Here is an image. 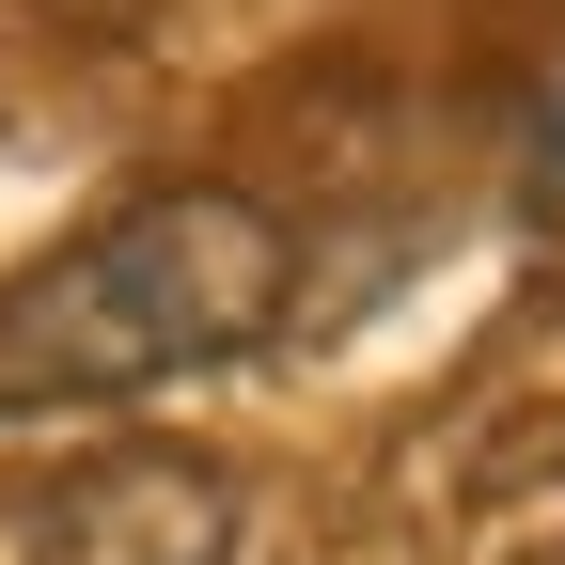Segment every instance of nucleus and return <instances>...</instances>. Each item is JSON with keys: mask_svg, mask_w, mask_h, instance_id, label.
<instances>
[{"mask_svg": "<svg viewBox=\"0 0 565 565\" xmlns=\"http://www.w3.org/2000/svg\"><path fill=\"white\" fill-rule=\"evenodd\" d=\"M282 299H299V236L252 189H141L0 282V408H110L221 377L282 330Z\"/></svg>", "mask_w": 565, "mask_h": 565, "instance_id": "obj_1", "label": "nucleus"}, {"mask_svg": "<svg viewBox=\"0 0 565 565\" xmlns=\"http://www.w3.org/2000/svg\"><path fill=\"white\" fill-rule=\"evenodd\" d=\"M534 565H565V550H534Z\"/></svg>", "mask_w": 565, "mask_h": 565, "instance_id": "obj_4", "label": "nucleus"}, {"mask_svg": "<svg viewBox=\"0 0 565 565\" xmlns=\"http://www.w3.org/2000/svg\"><path fill=\"white\" fill-rule=\"evenodd\" d=\"M236 550H252L236 471H204L173 440H126L95 471H63L47 519H32V565H236Z\"/></svg>", "mask_w": 565, "mask_h": 565, "instance_id": "obj_2", "label": "nucleus"}, {"mask_svg": "<svg viewBox=\"0 0 565 565\" xmlns=\"http://www.w3.org/2000/svg\"><path fill=\"white\" fill-rule=\"evenodd\" d=\"M534 189H550V204H565V79H550V95H534Z\"/></svg>", "mask_w": 565, "mask_h": 565, "instance_id": "obj_3", "label": "nucleus"}]
</instances>
